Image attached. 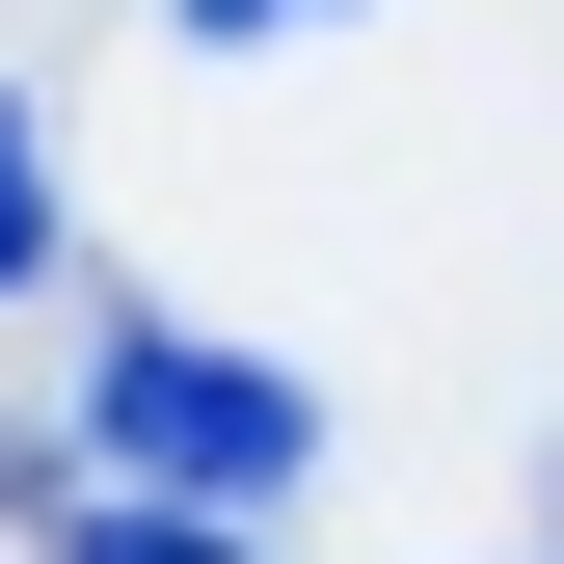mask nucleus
Segmentation results:
<instances>
[{
  "mask_svg": "<svg viewBox=\"0 0 564 564\" xmlns=\"http://www.w3.org/2000/svg\"><path fill=\"white\" fill-rule=\"evenodd\" d=\"M82 431H108V484H188V511H296L323 484V403L269 377V349H188V323H108Z\"/></svg>",
  "mask_w": 564,
  "mask_h": 564,
  "instance_id": "f257e3e1",
  "label": "nucleus"
},
{
  "mask_svg": "<svg viewBox=\"0 0 564 564\" xmlns=\"http://www.w3.org/2000/svg\"><path fill=\"white\" fill-rule=\"evenodd\" d=\"M162 28H216V54H296V28H349V0H162Z\"/></svg>",
  "mask_w": 564,
  "mask_h": 564,
  "instance_id": "20e7f679",
  "label": "nucleus"
},
{
  "mask_svg": "<svg viewBox=\"0 0 564 564\" xmlns=\"http://www.w3.org/2000/svg\"><path fill=\"white\" fill-rule=\"evenodd\" d=\"M54 564H269V538L188 511V484H108V511H54Z\"/></svg>",
  "mask_w": 564,
  "mask_h": 564,
  "instance_id": "f03ea898",
  "label": "nucleus"
},
{
  "mask_svg": "<svg viewBox=\"0 0 564 564\" xmlns=\"http://www.w3.org/2000/svg\"><path fill=\"white\" fill-rule=\"evenodd\" d=\"M28 269H54V134L0 108V296H28Z\"/></svg>",
  "mask_w": 564,
  "mask_h": 564,
  "instance_id": "7ed1b4c3",
  "label": "nucleus"
}]
</instances>
